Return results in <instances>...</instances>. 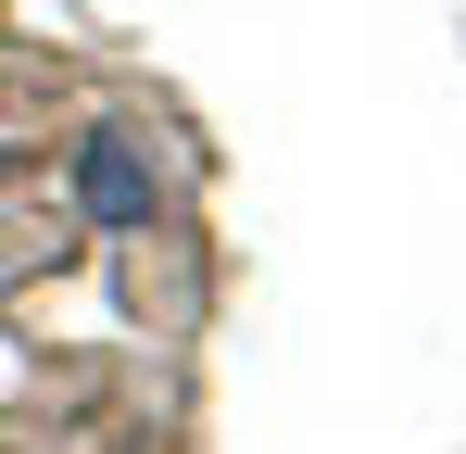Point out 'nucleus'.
<instances>
[{"mask_svg": "<svg viewBox=\"0 0 466 454\" xmlns=\"http://www.w3.org/2000/svg\"><path fill=\"white\" fill-rule=\"evenodd\" d=\"M76 190H88V215H101V227H152V164H139L127 127H101V139H88Z\"/></svg>", "mask_w": 466, "mask_h": 454, "instance_id": "1", "label": "nucleus"}]
</instances>
